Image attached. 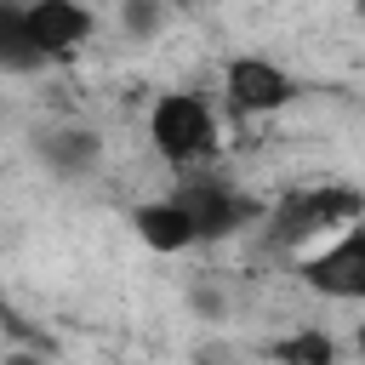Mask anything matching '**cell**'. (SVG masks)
<instances>
[{
    "label": "cell",
    "instance_id": "6da1fadb",
    "mask_svg": "<svg viewBox=\"0 0 365 365\" xmlns=\"http://www.w3.org/2000/svg\"><path fill=\"white\" fill-rule=\"evenodd\" d=\"M97 17L80 0H11L0 6V63L11 74H34L46 63H68L91 40Z\"/></svg>",
    "mask_w": 365,
    "mask_h": 365
},
{
    "label": "cell",
    "instance_id": "7a4b0ae2",
    "mask_svg": "<svg viewBox=\"0 0 365 365\" xmlns=\"http://www.w3.org/2000/svg\"><path fill=\"white\" fill-rule=\"evenodd\" d=\"M354 222H365V194L354 182H297L268 205L262 240L274 251H314Z\"/></svg>",
    "mask_w": 365,
    "mask_h": 365
},
{
    "label": "cell",
    "instance_id": "3957f363",
    "mask_svg": "<svg viewBox=\"0 0 365 365\" xmlns=\"http://www.w3.org/2000/svg\"><path fill=\"white\" fill-rule=\"evenodd\" d=\"M148 143L177 177H188V171H205L217 160L222 125L200 91H160L148 103Z\"/></svg>",
    "mask_w": 365,
    "mask_h": 365
},
{
    "label": "cell",
    "instance_id": "277c9868",
    "mask_svg": "<svg viewBox=\"0 0 365 365\" xmlns=\"http://www.w3.org/2000/svg\"><path fill=\"white\" fill-rule=\"evenodd\" d=\"M171 194H177V200L188 205V217L200 222V240H234V234H245L251 222L268 217V205H257L240 182L211 177V171H188V177H177Z\"/></svg>",
    "mask_w": 365,
    "mask_h": 365
},
{
    "label": "cell",
    "instance_id": "5b68a950",
    "mask_svg": "<svg viewBox=\"0 0 365 365\" xmlns=\"http://www.w3.org/2000/svg\"><path fill=\"white\" fill-rule=\"evenodd\" d=\"M297 279L325 302H365V222L331 234L325 245L297 257Z\"/></svg>",
    "mask_w": 365,
    "mask_h": 365
},
{
    "label": "cell",
    "instance_id": "8992f818",
    "mask_svg": "<svg viewBox=\"0 0 365 365\" xmlns=\"http://www.w3.org/2000/svg\"><path fill=\"white\" fill-rule=\"evenodd\" d=\"M222 91H228V108H234V114H251V120L279 114V108H291V103L302 97L297 74H291L285 63L262 57V51H240V57H228V68H222Z\"/></svg>",
    "mask_w": 365,
    "mask_h": 365
},
{
    "label": "cell",
    "instance_id": "52a82bcc",
    "mask_svg": "<svg viewBox=\"0 0 365 365\" xmlns=\"http://www.w3.org/2000/svg\"><path fill=\"white\" fill-rule=\"evenodd\" d=\"M131 228H137V240H143L154 257H182V251L205 245V240H200V222L188 217V205H182L177 194L143 200V205L131 211Z\"/></svg>",
    "mask_w": 365,
    "mask_h": 365
},
{
    "label": "cell",
    "instance_id": "ba28073f",
    "mask_svg": "<svg viewBox=\"0 0 365 365\" xmlns=\"http://www.w3.org/2000/svg\"><path fill=\"white\" fill-rule=\"evenodd\" d=\"M40 160L57 171V177H86L97 160H103V143H97V131H86V125H51V131H40Z\"/></svg>",
    "mask_w": 365,
    "mask_h": 365
},
{
    "label": "cell",
    "instance_id": "9c48e42d",
    "mask_svg": "<svg viewBox=\"0 0 365 365\" xmlns=\"http://www.w3.org/2000/svg\"><path fill=\"white\" fill-rule=\"evenodd\" d=\"M268 354H274L279 365H336V336L319 331V325H302V331L279 336Z\"/></svg>",
    "mask_w": 365,
    "mask_h": 365
},
{
    "label": "cell",
    "instance_id": "30bf717a",
    "mask_svg": "<svg viewBox=\"0 0 365 365\" xmlns=\"http://www.w3.org/2000/svg\"><path fill=\"white\" fill-rule=\"evenodd\" d=\"M165 23V0H120V29L131 40H154Z\"/></svg>",
    "mask_w": 365,
    "mask_h": 365
},
{
    "label": "cell",
    "instance_id": "8fae6325",
    "mask_svg": "<svg viewBox=\"0 0 365 365\" xmlns=\"http://www.w3.org/2000/svg\"><path fill=\"white\" fill-rule=\"evenodd\" d=\"M6 365H46V348H6Z\"/></svg>",
    "mask_w": 365,
    "mask_h": 365
},
{
    "label": "cell",
    "instance_id": "7c38bea8",
    "mask_svg": "<svg viewBox=\"0 0 365 365\" xmlns=\"http://www.w3.org/2000/svg\"><path fill=\"white\" fill-rule=\"evenodd\" d=\"M354 348H359V359H365V325H359V331H354Z\"/></svg>",
    "mask_w": 365,
    "mask_h": 365
},
{
    "label": "cell",
    "instance_id": "4fadbf2b",
    "mask_svg": "<svg viewBox=\"0 0 365 365\" xmlns=\"http://www.w3.org/2000/svg\"><path fill=\"white\" fill-rule=\"evenodd\" d=\"M359 17H365V0H359Z\"/></svg>",
    "mask_w": 365,
    "mask_h": 365
}]
</instances>
